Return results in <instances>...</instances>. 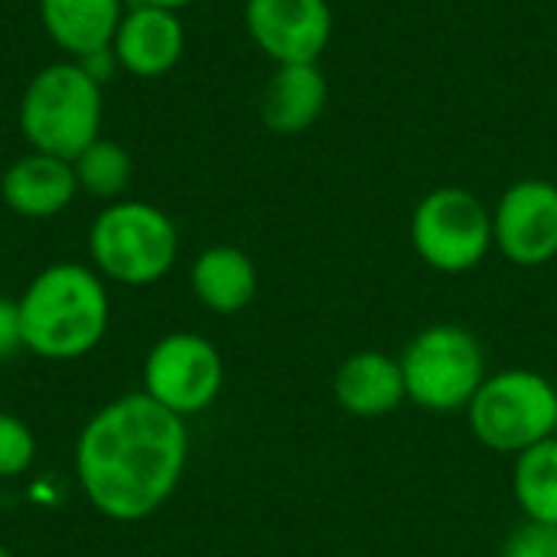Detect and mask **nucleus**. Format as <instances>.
Instances as JSON below:
<instances>
[{
	"mask_svg": "<svg viewBox=\"0 0 557 557\" xmlns=\"http://www.w3.org/2000/svg\"><path fill=\"white\" fill-rule=\"evenodd\" d=\"M189 434L180 414L134 392L88 418L75 441V476L85 499L111 522L150 519L180 486Z\"/></svg>",
	"mask_w": 557,
	"mask_h": 557,
	"instance_id": "f257e3e1",
	"label": "nucleus"
},
{
	"mask_svg": "<svg viewBox=\"0 0 557 557\" xmlns=\"http://www.w3.org/2000/svg\"><path fill=\"white\" fill-rule=\"evenodd\" d=\"M23 349L49 362H72L98 349L108 333L111 300L95 268L59 261L42 268L20 297Z\"/></svg>",
	"mask_w": 557,
	"mask_h": 557,
	"instance_id": "f03ea898",
	"label": "nucleus"
},
{
	"mask_svg": "<svg viewBox=\"0 0 557 557\" xmlns=\"http://www.w3.org/2000/svg\"><path fill=\"white\" fill-rule=\"evenodd\" d=\"M101 85L75 59L42 65L20 98V131L26 144L62 160H75L101 137Z\"/></svg>",
	"mask_w": 557,
	"mask_h": 557,
	"instance_id": "7ed1b4c3",
	"label": "nucleus"
},
{
	"mask_svg": "<svg viewBox=\"0 0 557 557\" xmlns=\"http://www.w3.org/2000/svg\"><path fill=\"white\" fill-rule=\"evenodd\" d=\"M88 255L104 281L147 287L173 271L180 232L163 209L140 199H117L95 215L88 228Z\"/></svg>",
	"mask_w": 557,
	"mask_h": 557,
	"instance_id": "20e7f679",
	"label": "nucleus"
},
{
	"mask_svg": "<svg viewBox=\"0 0 557 557\" xmlns=\"http://www.w3.org/2000/svg\"><path fill=\"white\" fill-rule=\"evenodd\" d=\"M467 424L486 450L519 457L557 434V385L535 369L490 372L467 405Z\"/></svg>",
	"mask_w": 557,
	"mask_h": 557,
	"instance_id": "39448f33",
	"label": "nucleus"
},
{
	"mask_svg": "<svg viewBox=\"0 0 557 557\" xmlns=\"http://www.w3.org/2000/svg\"><path fill=\"white\" fill-rule=\"evenodd\" d=\"M408 401L421 411H467L486 382V352L473 330L460 323H431L418 330L398 356Z\"/></svg>",
	"mask_w": 557,
	"mask_h": 557,
	"instance_id": "423d86ee",
	"label": "nucleus"
},
{
	"mask_svg": "<svg viewBox=\"0 0 557 557\" xmlns=\"http://www.w3.org/2000/svg\"><path fill=\"white\" fill-rule=\"evenodd\" d=\"M411 248L437 274H467L493 245V209L463 186H437L411 212Z\"/></svg>",
	"mask_w": 557,
	"mask_h": 557,
	"instance_id": "0eeeda50",
	"label": "nucleus"
},
{
	"mask_svg": "<svg viewBox=\"0 0 557 557\" xmlns=\"http://www.w3.org/2000/svg\"><path fill=\"white\" fill-rule=\"evenodd\" d=\"M225 385V362L212 339L199 333H170L157 339L144 359V395L166 411L199 414L215 405Z\"/></svg>",
	"mask_w": 557,
	"mask_h": 557,
	"instance_id": "6e6552de",
	"label": "nucleus"
},
{
	"mask_svg": "<svg viewBox=\"0 0 557 557\" xmlns=\"http://www.w3.org/2000/svg\"><path fill=\"white\" fill-rule=\"evenodd\" d=\"M493 245L519 268H542L557 258V183L516 180L493 206Z\"/></svg>",
	"mask_w": 557,
	"mask_h": 557,
	"instance_id": "1a4fd4ad",
	"label": "nucleus"
},
{
	"mask_svg": "<svg viewBox=\"0 0 557 557\" xmlns=\"http://www.w3.org/2000/svg\"><path fill=\"white\" fill-rule=\"evenodd\" d=\"M245 29L274 65L320 62L333 39L326 0H245Z\"/></svg>",
	"mask_w": 557,
	"mask_h": 557,
	"instance_id": "9d476101",
	"label": "nucleus"
},
{
	"mask_svg": "<svg viewBox=\"0 0 557 557\" xmlns=\"http://www.w3.org/2000/svg\"><path fill=\"white\" fill-rule=\"evenodd\" d=\"M111 49L121 62V72L134 78H160L183 59L186 29L176 10L134 3L124 10Z\"/></svg>",
	"mask_w": 557,
	"mask_h": 557,
	"instance_id": "9b49d317",
	"label": "nucleus"
},
{
	"mask_svg": "<svg viewBox=\"0 0 557 557\" xmlns=\"http://www.w3.org/2000/svg\"><path fill=\"white\" fill-rule=\"evenodd\" d=\"M3 206L20 219H52L72 206L78 196V180L72 160L29 150L13 160L0 180Z\"/></svg>",
	"mask_w": 557,
	"mask_h": 557,
	"instance_id": "f8f14e48",
	"label": "nucleus"
},
{
	"mask_svg": "<svg viewBox=\"0 0 557 557\" xmlns=\"http://www.w3.org/2000/svg\"><path fill=\"white\" fill-rule=\"evenodd\" d=\"M336 405L352 418H385L408 401L401 362L382 349H359L346 356L333 375Z\"/></svg>",
	"mask_w": 557,
	"mask_h": 557,
	"instance_id": "ddd939ff",
	"label": "nucleus"
},
{
	"mask_svg": "<svg viewBox=\"0 0 557 557\" xmlns=\"http://www.w3.org/2000/svg\"><path fill=\"white\" fill-rule=\"evenodd\" d=\"M326 98H330V85L317 62L277 65L261 91L258 114L271 134L297 137L323 117Z\"/></svg>",
	"mask_w": 557,
	"mask_h": 557,
	"instance_id": "4468645a",
	"label": "nucleus"
},
{
	"mask_svg": "<svg viewBox=\"0 0 557 557\" xmlns=\"http://www.w3.org/2000/svg\"><path fill=\"white\" fill-rule=\"evenodd\" d=\"M189 287L206 310L232 317L258 297V268L242 248L212 245L196 255L189 268Z\"/></svg>",
	"mask_w": 557,
	"mask_h": 557,
	"instance_id": "2eb2a0df",
	"label": "nucleus"
},
{
	"mask_svg": "<svg viewBox=\"0 0 557 557\" xmlns=\"http://www.w3.org/2000/svg\"><path fill=\"white\" fill-rule=\"evenodd\" d=\"M124 10V0H39V23L69 59H82L111 46Z\"/></svg>",
	"mask_w": 557,
	"mask_h": 557,
	"instance_id": "dca6fc26",
	"label": "nucleus"
},
{
	"mask_svg": "<svg viewBox=\"0 0 557 557\" xmlns=\"http://www.w3.org/2000/svg\"><path fill=\"white\" fill-rule=\"evenodd\" d=\"M512 496L525 522L557 525V434L516 457Z\"/></svg>",
	"mask_w": 557,
	"mask_h": 557,
	"instance_id": "f3484780",
	"label": "nucleus"
},
{
	"mask_svg": "<svg viewBox=\"0 0 557 557\" xmlns=\"http://www.w3.org/2000/svg\"><path fill=\"white\" fill-rule=\"evenodd\" d=\"M72 170L78 180V193H88V196L108 199V202H117L127 193L131 176H134L131 153L117 140H108V137L91 140L72 160Z\"/></svg>",
	"mask_w": 557,
	"mask_h": 557,
	"instance_id": "a211bd4d",
	"label": "nucleus"
},
{
	"mask_svg": "<svg viewBox=\"0 0 557 557\" xmlns=\"http://www.w3.org/2000/svg\"><path fill=\"white\" fill-rule=\"evenodd\" d=\"M36 460V437L26 421L0 411V480L23 476Z\"/></svg>",
	"mask_w": 557,
	"mask_h": 557,
	"instance_id": "6ab92c4d",
	"label": "nucleus"
},
{
	"mask_svg": "<svg viewBox=\"0 0 557 557\" xmlns=\"http://www.w3.org/2000/svg\"><path fill=\"white\" fill-rule=\"evenodd\" d=\"M503 557H557V525L522 522L503 545Z\"/></svg>",
	"mask_w": 557,
	"mask_h": 557,
	"instance_id": "aec40b11",
	"label": "nucleus"
},
{
	"mask_svg": "<svg viewBox=\"0 0 557 557\" xmlns=\"http://www.w3.org/2000/svg\"><path fill=\"white\" fill-rule=\"evenodd\" d=\"M23 349V320L20 300L0 297V359H10Z\"/></svg>",
	"mask_w": 557,
	"mask_h": 557,
	"instance_id": "412c9836",
	"label": "nucleus"
},
{
	"mask_svg": "<svg viewBox=\"0 0 557 557\" xmlns=\"http://www.w3.org/2000/svg\"><path fill=\"white\" fill-rule=\"evenodd\" d=\"M98 85H104V82H111L117 72H121V62H117V55H114V49L111 46H104V49H95V52H88V55H82V59H75Z\"/></svg>",
	"mask_w": 557,
	"mask_h": 557,
	"instance_id": "4be33fe9",
	"label": "nucleus"
},
{
	"mask_svg": "<svg viewBox=\"0 0 557 557\" xmlns=\"http://www.w3.org/2000/svg\"><path fill=\"white\" fill-rule=\"evenodd\" d=\"M134 3H147V7H163V10H183V7H189V3H196V0H134Z\"/></svg>",
	"mask_w": 557,
	"mask_h": 557,
	"instance_id": "5701e85b",
	"label": "nucleus"
},
{
	"mask_svg": "<svg viewBox=\"0 0 557 557\" xmlns=\"http://www.w3.org/2000/svg\"><path fill=\"white\" fill-rule=\"evenodd\" d=\"M0 557H13V555H10V552H7V548L0 545Z\"/></svg>",
	"mask_w": 557,
	"mask_h": 557,
	"instance_id": "b1692460",
	"label": "nucleus"
}]
</instances>
